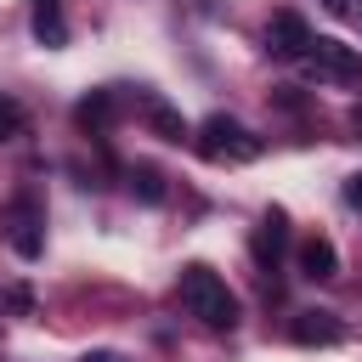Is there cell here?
<instances>
[{
  "instance_id": "11",
  "label": "cell",
  "mask_w": 362,
  "mask_h": 362,
  "mask_svg": "<svg viewBox=\"0 0 362 362\" xmlns=\"http://www.w3.org/2000/svg\"><path fill=\"white\" fill-rule=\"evenodd\" d=\"M147 130H153V136H164V141H187V136H192V130H187V119H181L170 102H158V96L147 102Z\"/></svg>"
},
{
  "instance_id": "9",
  "label": "cell",
  "mask_w": 362,
  "mask_h": 362,
  "mask_svg": "<svg viewBox=\"0 0 362 362\" xmlns=\"http://www.w3.org/2000/svg\"><path fill=\"white\" fill-rule=\"evenodd\" d=\"M34 40L40 45H68V23H62V0H34Z\"/></svg>"
},
{
  "instance_id": "6",
  "label": "cell",
  "mask_w": 362,
  "mask_h": 362,
  "mask_svg": "<svg viewBox=\"0 0 362 362\" xmlns=\"http://www.w3.org/2000/svg\"><path fill=\"white\" fill-rule=\"evenodd\" d=\"M249 255H255L260 272H277V260L288 255V215H283V209H266V215H260V226H255V238H249Z\"/></svg>"
},
{
  "instance_id": "3",
  "label": "cell",
  "mask_w": 362,
  "mask_h": 362,
  "mask_svg": "<svg viewBox=\"0 0 362 362\" xmlns=\"http://www.w3.org/2000/svg\"><path fill=\"white\" fill-rule=\"evenodd\" d=\"M305 74H311V79L351 85V79H362V57H356L351 45H339V40H311V51H305Z\"/></svg>"
},
{
  "instance_id": "12",
  "label": "cell",
  "mask_w": 362,
  "mask_h": 362,
  "mask_svg": "<svg viewBox=\"0 0 362 362\" xmlns=\"http://www.w3.org/2000/svg\"><path fill=\"white\" fill-rule=\"evenodd\" d=\"M130 192H136L141 204H164V175H158L153 164H136V170H130Z\"/></svg>"
},
{
  "instance_id": "10",
  "label": "cell",
  "mask_w": 362,
  "mask_h": 362,
  "mask_svg": "<svg viewBox=\"0 0 362 362\" xmlns=\"http://www.w3.org/2000/svg\"><path fill=\"white\" fill-rule=\"evenodd\" d=\"M74 119H79V130H90V136H102L107 124H113V90H90L79 107H74Z\"/></svg>"
},
{
  "instance_id": "14",
  "label": "cell",
  "mask_w": 362,
  "mask_h": 362,
  "mask_svg": "<svg viewBox=\"0 0 362 362\" xmlns=\"http://www.w3.org/2000/svg\"><path fill=\"white\" fill-rule=\"evenodd\" d=\"M345 204H351V209H362V170L345 181Z\"/></svg>"
},
{
  "instance_id": "2",
  "label": "cell",
  "mask_w": 362,
  "mask_h": 362,
  "mask_svg": "<svg viewBox=\"0 0 362 362\" xmlns=\"http://www.w3.org/2000/svg\"><path fill=\"white\" fill-rule=\"evenodd\" d=\"M192 141H198V153H204L209 164H255V158L266 153V141H260L249 124H238L232 113H209Z\"/></svg>"
},
{
  "instance_id": "1",
  "label": "cell",
  "mask_w": 362,
  "mask_h": 362,
  "mask_svg": "<svg viewBox=\"0 0 362 362\" xmlns=\"http://www.w3.org/2000/svg\"><path fill=\"white\" fill-rule=\"evenodd\" d=\"M181 305L204 322V328H238V294L226 288V277L215 272V266H204V260H192V266H181Z\"/></svg>"
},
{
  "instance_id": "15",
  "label": "cell",
  "mask_w": 362,
  "mask_h": 362,
  "mask_svg": "<svg viewBox=\"0 0 362 362\" xmlns=\"http://www.w3.org/2000/svg\"><path fill=\"white\" fill-rule=\"evenodd\" d=\"M85 362H124V356H113V351H90Z\"/></svg>"
},
{
  "instance_id": "16",
  "label": "cell",
  "mask_w": 362,
  "mask_h": 362,
  "mask_svg": "<svg viewBox=\"0 0 362 362\" xmlns=\"http://www.w3.org/2000/svg\"><path fill=\"white\" fill-rule=\"evenodd\" d=\"M345 6H351V0H322V11H345Z\"/></svg>"
},
{
  "instance_id": "4",
  "label": "cell",
  "mask_w": 362,
  "mask_h": 362,
  "mask_svg": "<svg viewBox=\"0 0 362 362\" xmlns=\"http://www.w3.org/2000/svg\"><path fill=\"white\" fill-rule=\"evenodd\" d=\"M6 226H11L6 238H11V249H17L23 260H40V255H45V209H40V204H34L28 192H23L17 204H11Z\"/></svg>"
},
{
  "instance_id": "13",
  "label": "cell",
  "mask_w": 362,
  "mask_h": 362,
  "mask_svg": "<svg viewBox=\"0 0 362 362\" xmlns=\"http://www.w3.org/2000/svg\"><path fill=\"white\" fill-rule=\"evenodd\" d=\"M17 130H23V107H17L11 96H0V141H11Z\"/></svg>"
},
{
  "instance_id": "8",
  "label": "cell",
  "mask_w": 362,
  "mask_h": 362,
  "mask_svg": "<svg viewBox=\"0 0 362 362\" xmlns=\"http://www.w3.org/2000/svg\"><path fill=\"white\" fill-rule=\"evenodd\" d=\"M288 334H294V345H339L345 339V328H339L334 311H300Z\"/></svg>"
},
{
  "instance_id": "7",
  "label": "cell",
  "mask_w": 362,
  "mask_h": 362,
  "mask_svg": "<svg viewBox=\"0 0 362 362\" xmlns=\"http://www.w3.org/2000/svg\"><path fill=\"white\" fill-rule=\"evenodd\" d=\"M300 277H305V283L339 277V249H334L328 238H305V243H300Z\"/></svg>"
},
{
  "instance_id": "17",
  "label": "cell",
  "mask_w": 362,
  "mask_h": 362,
  "mask_svg": "<svg viewBox=\"0 0 362 362\" xmlns=\"http://www.w3.org/2000/svg\"><path fill=\"white\" fill-rule=\"evenodd\" d=\"M351 124H356V130H362V102H356V107H351Z\"/></svg>"
},
{
  "instance_id": "5",
  "label": "cell",
  "mask_w": 362,
  "mask_h": 362,
  "mask_svg": "<svg viewBox=\"0 0 362 362\" xmlns=\"http://www.w3.org/2000/svg\"><path fill=\"white\" fill-rule=\"evenodd\" d=\"M311 28H305V17L300 11H277L272 23H266V51L277 57V62H305V51H311Z\"/></svg>"
}]
</instances>
